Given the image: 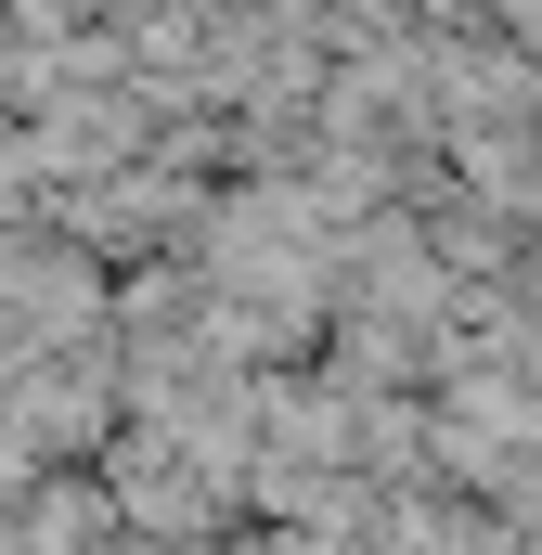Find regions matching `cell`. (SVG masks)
Listing matches in <instances>:
<instances>
[{
  "instance_id": "6da1fadb",
  "label": "cell",
  "mask_w": 542,
  "mask_h": 555,
  "mask_svg": "<svg viewBox=\"0 0 542 555\" xmlns=\"http://www.w3.org/2000/svg\"><path fill=\"white\" fill-rule=\"evenodd\" d=\"M91 323V272H78V246H0V362H26V349H52V336H78Z\"/></svg>"
}]
</instances>
